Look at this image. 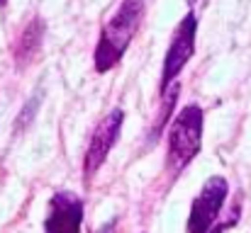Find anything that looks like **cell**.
<instances>
[{
  "mask_svg": "<svg viewBox=\"0 0 251 233\" xmlns=\"http://www.w3.org/2000/svg\"><path fill=\"white\" fill-rule=\"evenodd\" d=\"M7 5V0H0V7H5Z\"/></svg>",
  "mask_w": 251,
  "mask_h": 233,
  "instance_id": "10",
  "label": "cell"
},
{
  "mask_svg": "<svg viewBox=\"0 0 251 233\" xmlns=\"http://www.w3.org/2000/svg\"><path fill=\"white\" fill-rule=\"evenodd\" d=\"M227 194H229V185L222 175H212L200 194L193 199V207H190V216H188V233H207L215 221L220 219L222 209H225V202H227Z\"/></svg>",
  "mask_w": 251,
  "mask_h": 233,
  "instance_id": "4",
  "label": "cell"
},
{
  "mask_svg": "<svg viewBox=\"0 0 251 233\" xmlns=\"http://www.w3.org/2000/svg\"><path fill=\"white\" fill-rule=\"evenodd\" d=\"M178 95H180V83H173L166 92L161 95L164 107H161V112H159V117H156V122H154V129H151V141H156V139H159V131L166 127L168 114L173 112V107H176V97H178Z\"/></svg>",
  "mask_w": 251,
  "mask_h": 233,
  "instance_id": "8",
  "label": "cell"
},
{
  "mask_svg": "<svg viewBox=\"0 0 251 233\" xmlns=\"http://www.w3.org/2000/svg\"><path fill=\"white\" fill-rule=\"evenodd\" d=\"M98 233H115V221H112V224H107V226H102Z\"/></svg>",
  "mask_w": 251,
  "mask_h": 233,
  "instance_id": "9",
  "label": "cell"
},
{
  "mask_svg": "<svg viewBox=\"0 0 251 233\" xmlns=\"http://www.w3.org/2000/svg\"><path fill=\"white\" fill-rule=\"evenodd\" d=\"M125 124V109H112L107 117L100 119V124L95 127V131L90 134L88 148L83 155V172L85 175H95L100 170V165L107 160V155L112 151V146L117 144V136L122 131Z\"/></svg>",
  "mask_w": 251,
  "mask_h": 233,
  "instance_id": "5",
  "label": "cell"
},
{
  "mask_svg": "<svg viewBox=\"0 0 251 233\" xmlns=\"http://www.w3.org/2000/svg\"><path fill=\"white\" fill-rule=\"evenodd\" d=\"M42 39H44V22H42L39 17H34V20L25 27V32L20 34V39H17V44H15V59H17V66H20V68L32 61V56H34V54L39 51V46H42Z\"/></svg>",
  "mask_w": 251,
  "mask_h": 233,
  "instance_id": "7",
  "label": "cell"
},
{
  "mask_svg": "<svg viewBox=\"0 0 251 233\" xmlns=\"http://www.w3.org/2000/svg\"><path fill=\"white\" fill-rule=\"evenodd\" d=\"M202 109L198 105H185L171 129H168V148H166V170L176 177L180 175L190 163L193 158L200 153L202 148Z\"/></svg>",
  "mask_w": 251,
  "mask_h": 233,
  "instance_id": "2",
  "label": "cell"
},
{
  "mask_svg": "<svg viewBox=\"0 0 251 233\" xmlns=\"http://www.w3.org/2000/svg\"><path fill=\"white\" fill-rule=\"evenodd\" d=\"M195 34H198V17H195V12H188L178 22V27H176L173 37H171V44L166 49V56H164L161 95L176 83V78L180 76V71L193 59V54H195Z\"/></svg>",
  "mask_w": 251,
  "mask_h": 233,
  "instance_id": "3",
  "label": "cell"
},
{
  "mask_svg": "<svg viewBox=\"0 0 251 233\" xmlns=\"http://www.w3.org/2000/svg\"><path fill=\"white\" fill-rule=\"evenodd\" d=\"M144 10H147L144 0H122L117 10L110 15V20L100 29V39L93 54V64L98 73H107L122 61L137 29L142 27Z\"/></svg>",
  "mask_w": 251,
  "mask_h": 233,
  "instance_id": "1",
  "label": "cell"
},
{
  "mask_svg": "<svg viewBox=\"0 0 251 233\" xmlns=\"http://www.w3.org/2000/svg\"><path fill=\"white\" fill-rule=\"evenodd\" d=\"M83 199L74 192H56L49 199V214L44 219V233H81Z\"/></svg>",
  "mask_w": 251,
  "mask_h": 233,
  "instance_id": "6",
  "label": "cell"
}]
</instances>
